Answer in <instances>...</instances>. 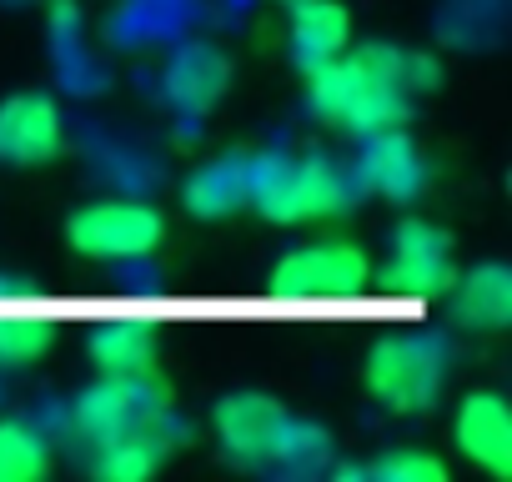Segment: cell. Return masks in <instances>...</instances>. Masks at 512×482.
<instances>
[{
  "mask_svg": "<svg viewBox=\"0 0 512 482\" xmlns=\"http://www.w3.org/2000/svg\"><path fill=\"white\" fill-rule=\"evenodd\" d=\"M337 477H367V482H447V462L427 447H382L367 462L327 467Z\"/></svg>",
  "mask_w": 512,
  "mask_h": 482,
  "instance_id": "obj_20",
  "label": "cell"
},
{
  "mask_svg": "<svg viewBox=\"0 0 512 482\" xmlns=\"http://www.w3.org/2000/svg\"><path fill=\"white\" fill-rule=\"evenodd\" d=\"M437 86H442V61L432 51L352 36L342 56L307 71V106L322 126L357 141L387 126H407L417 96Z\"/></svg>",
  "mask_w": 512,
  "mask_h": 482,
  "instance_id": "obj_1",
  "label": "cell"
},
{
  "mask_svg": "<svg viewBox=\"0 0 512 482\" xmlns=\"http://www.w3.org/2000/svg\"><path fill=\"white\" fill-rule=\"evenodd\" d=\"M56 317L51 307H0V382L36 367L56 347Z\"/></svg>",
  "mask_w": 512,
  "mask_h": 482,
  "instance_id": "obj_17",
  "label": "cell"
},
{
  "mask_svg": "<svg viewBox=\"0 0 512 482\" xmlns=\"http://www.w3.org/2000/svg\"><path fill=\"white\" fill-rule=\"evenodd\" d=\"M181 206L196 221H226L236 211H246V156L241 151H221L191 166V176L181 181Z\"/></svg>",
  "mask_w": 512,
  "mask_h": 482,
  "instance_id": "obj_15",
  "label": "cell"
},
{
  "mask_svg": "<svg viewBox=\"0 0 512 482\" xmlns=\"http://www.w3.org/2000/svg\"><path fill=\"white\" fill-rule=\"evenodd\" d=\"M66 151V111L46 91H16L0 101V166L36 171Z\"/></svg>",
  "mask_w": 512,
  "mask_h": 482,
  "instance_id": "obj_10",
  "label": "cell"
},
{
  "mask_svg": "<svg viewBox=\"0 0 512 482\" xmlns=\"http://www.w3.org/2000/svg\"><path fill=\"white\" fill-rule=\"evenodd\" d=\"M231 86V61L221 46L211 41H186L171 51V61L161 66V96L181 111V116H206Z\"/></svg>",
  "mask_w": 512,
  "mask_h": 482,
  "instance_id": "obj_13",
  "label": "cell"
},
{
  "mask_svg": "<svg viewBox=\"0 0 512 482\" xmlns=\"http://www.w3.org/2000/svg\"><path fill=\"white\" fill-rule=\"evenodd\" d=\"M372 282V257L347 236H317L287 247L272 267V292H302L312 307H327V297L362 292Z\"/></svg>",
  "mask_w": 512,
  "mask_h": 482,
  "instance_id": "obj_8",
  "label": "cell"
},
{
  "mask_svg": "<svg viewBox=\"0 0 512 482\" xmlns=\"http://www.w3.org/2000/svg\"><path fill=\"white\" fill-rule=\"evenodd\" d=\"M352 176H357L362 196H377L387 206H412L432 186V161L407 126H387V131L357 136Z\"/></svg>",
  "mask_w": 512,
  "mask_h": 482,
  "instance_id": "obj_9",
  "label": "cell"
},
{
  "mask_svg": "<svg viewBox=\"0 0 512 482\" xmlns=\"http://www.w3.org/2000/svg\"><path fill=\"white\" fill-rule=\"evenodd\" d=\"M166 241V216L141 196H91L66 216V247L86 262H141Z\"/></svg>",
  "mask_w": 512,
  "mask_h": 482,
  "instance_id": "obj_7",
  "label": "cell"
},
{
  "mask_svg": "<svg viewBox=\"0 0 512 482\" xmlns=\"http://www.w3.org/2000/svg\"><path fill=\"white\" fill-rule=\"evenodd\" d=\"M56 467V442L26 422V417H0V482H41Z\"/></svg>",
  "mask_w": 512,
  "mask_h": 482,
  "instance_id": "obj_19",
  "label": "cell"
},
{
  "mask_svg": "<svg viewBox=\"0 0 512 482\" xmlns=\"http://www.w3.org/2000/svg\"><path fill=\"white\" fill-rule=\"evenodd\" d=\"M357 176L327 151H262L246 156V211L272 226L332 221L357 206Z\"/></svg>",
  "mask_w": 512,
  "mask_h": 482,
  "instance_id": "obj_3",
  "label": "cell"
},
{
  "mask_svg": "<svg viewBox=\"0 0 512 482\" xmlns=\"http://www.w3.org/2000/svg\"><path fill=\"white\" fill-rule=\"evenodd\" d=\"M452 447L487 477H512V412L497 387H472L452 412Z\"/></svg>",
  "mask_w": 512,
  "mask_h": 482,
  "instance_id": "obj_11",
  "label": "cell"
},
{
  "mask_svg": "<svg viewBox=\"0 0 512 482\" xmlns=\"http://www.w3.org/2000/svg\"><path fill=\"white\" fill-rule=\"evenodd\" d=\"M352 46V11L342 0H287V56L307 76Z\"/></svg>",
  "mask_w": 512,
  "mask_h": 482,
  "instance_id": "obj_14",
  "label": "cell"
},
{
  "mask_svg": "<svg viewBox=\"0 0 512 482\" xmlns=\"http://www.w3.org/2000/svg\"><path fill=\"white\" fill-rule=\"evenodd\" d=\"M211 437L221 457L246 472L307 477L332 467V432L272 392H226L211 407Z\"/></svg>",
  "mask_w": 512,
  "mask_h": 482,
  "instance_id": "obj_2",
  "label": "cell"
},
{
  "mask_svg": "<svg viewBox=\"0 0 512 482\" xmlns=\"http://www.w3.org/2000/svg\"><path fill=\"white\" fill-rule=\"evenodd\" d=\"M452 307V322L472 337H497L512 327V267L487 257V262H472V267H457L447 297Z\"/></svg>",
  "mask_w": 512,
  "mask_h": 482,
  "instance_id": "obj_12",
  "label": "cell"
},
{
  "mask_svg": "<svg viewBox=\"0 0 512 482\" xmlns=\"http://www.w3.org/2000/svg\"><path fill=\"white\" fill-rule=\"evenodd\" d=\"M176 447L181 442H171V437L141 432V437H116L106 447H91V452H81V462L96 482H141V477L161 472Z\"/></svg>",
  "mask_w": 512,
  "mask_h": 482,
  "instance_id": "obj_18",
  "label": "cell"
},
{
  "mask_svg": "<svg viewBox=\"0 0 512 482\" xmlns=\"http://www.w3.org/2000/svg\"><path fill=\"white\" fill-rule=\"evenodd\" d=\"M457 277V247L452 231L427 216H402L387 236V262L382 282L392 287V317H422L432 302L447 297Z\"/></svg>",
  "mask_w": 512,
  "mask_h": 482,
  "instance_id": "obj_6",
  "label": "cell"
},
{
  "mask_svg": "<svg viewBox=\"0 0 512 482\" xmlns=\"http://www.w3.org/2000/svg\"><path fill=\"white\" fill-rule=\"evenodd\" d=\"M11 6H26V0H11Z\"/></svg>",
  "mask_w": 512,
  "mask_h": 482,
  "instance_id": "obj_21",
  "label": "cell"
},
{
  "mask_svg": "<svg viewBox=\"0 0 512 482\" xmlns=\"http://www.w3.org/2000/svg\"><path fill=\"white\" fill-rule=\"evenodd\" d=\"M86 357L101 377H146V372H156V337L146 322L111 312L86 337Z\"/></svg>",
  "mask_w": 512,
  "mask_h": 482,
  "instance_id": "obj_16",
  "label": "cell"
},
{
  "mask_svg": "<svg viewBox=\"0 0 512 482\" xmlns=\"http://www.w3.org/2000/svg\"><path fill=\"white\" fill-rule=\"evenodd\" d=\"M66 432L81 442V452H91V447H106L116 437H141V432L181 442L186 422L176 412L171 387L156 372H146V377H101L96 372V382L81 387L76 402L66 407Z\"/></svg>",
  "mask_w": 512,
  "mask_h": 482,
  "instance_id": "obj_4",
  "label": "cell"
},
{
  "mask_svg": "<svg viewBox=\"0 0 512 482\" xmlns=\"http://www.w3.org/2000/svg\"><path fill=\"white\" fill-rule=\"evenodd\" d=\"M452 372V352L432 332H387L367 347L362 387L392 417H422L442 402Z\"/></svg>",
  "mask_w": 512,
  "mask_h": 482,
  "instance_id": "obj_5",
  "label": "cell"
}]
</instances>
